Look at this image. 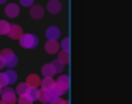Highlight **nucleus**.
<instances>
[{
  "label": "nucleus",
  "instance_id": "obj_1",
  "mask_svg": "<svg viewBox=\"0 0 132 104\" xmlns=\"http://www.w3.org/2000/svg\"><path fill=\"white\" fill-rule=\"evenodd\" d=\"M0 56H2V58H3V61H4V66H7L9 69H13V67L17 64V57H16V54L12 51V50L3 49Z\"/></svg>",
  "mask_w": 132,
  "mask_h": 104
},
{
  "label": "nucleus",
  "instance_id": "obj_2",
  "mask_svg": "<svg viewBox=\"0 0 132 104\" xmlns=\"http://www.w3.org/2000/svg\"><path fill=\"white\" fill-rule=\"evenodd\" d=\"M54 88L58 91V94L67 93L70 88V77L68 76H60L58 80L55 81V84H54Z\"/></svg>",
  "mask_w": 132,
  "mask_h": 104
},
{
  "label": "nucleus",
  "instance_id": "obj_3",
  "mask_svg": "<svg viewBox=\"0 0 132 104\" xmlns=\"http://www.w3.org/2000/svg\"><path fill=\"white\" fill-rule=\"evenodd\" d=\"M19 40H20L21 47H24V49H34L38 44V39L34 34H23Z\"/></svg>",
  "mask_w": 132,
  "mask_h": 104
},
{
  "label": "nucleus",
  "instance_id": "obj_4",
  "mask_svg": "<svg viewBox=\"0 0 132 104\" xmlns=\"http://www.w3.org/2000/svg\"><path fill=\"white\" fill-rule=\"evenodd\" d=\"M2 101L4 104H14L16 103V91L10 87H4L2 90Z\"/></svg>",
  "mask_w": 132,
  "mask_h": 104
},
{
  "label": "nucleus",
  "instance_id": "obj_5",
  "mask_svg": "<svg viewBox=\"0 0 132 104\" xmlns=\"http://www.w3.org/2000/svg\"><path fill=\"white\" fill-rule=\"evenodd\" d=\"M21 36H23L21 27L17 26V24H12V26H10V30H9V37L13 39V40H16V39H20Z\"/></svg>",
  "mask_w": 132,
  "mask_h": 104
},
{
  "label": "nucleus",
  "instance_id": "obj_6",
  "mask_svg": "<svg viewBox=\"0 0 132 104\" xmlns=\"http://www.w3.org/2000/svg\"><path fill=\"white\" fill-rule=\"evenodd\" d=\"M46 36L48 40H55L57 41V39L60 37V30H58V27L55 26H50L48 29L46 30Z\"/></svg>",
  "mask_w": 132,
  "mask_h": 104
},
{
  "label": "nucleus",
  "instance_id": "obj_7",
  "mask_svg": "<svg viewBox=\"0 0 132 104\" xmlns=\"http://www.w3.org/2000/svg\"><path fill=\"white\" fill-rule=\"evenodd\" d=\"M46 90V88H44ZM58 91L54 88V87H51V88H47L46 90V103H53V101H55L58 98Z\"/></svg>",
  "mask_w": 132,
  "mask_h": 104
},
{
  "label": "nucleus",
  "instance_id": "obj_8",
  "mask_svg": "<svg viewBox=\"0 0 132 104\" xmlns=\"http://www.w3.org/2000/svg\"><path fill=\"white\" fill-rule=\"evenodd\" d=\"M44 47H46V51H47V53H50V54H55V53H58L60 44H58L55 40H48Z\"/></svg>",
  "mask_w": 132,
  "mask_h": 104
},
{
  "label": "nucleus",
  "instance_id": "obj_9",
  "mask_svg": "<svg viewBox=\"0 0 132 104\" xmlns=\"http://www.w3.org/2000/svg\"><path fill=\"white\" fill-rule=\"evenodd\" d=\"M47 10H48L50 13H53V14H57L61 10V3L58 0H51V2H48V4H47Z\"/></svg>",
  "mask_w": 132,
  "mask_h": 104
},
{
  "label": "nucleus",
  "instance_id": "obj_10",
  "mask_svg": "<svg viewBox=\"0 0 132 104\" xmlns=\"http://www.w3.org/2000/svg\"><path fill=\"white\" fill-rule=\"evenodd\" d=\"M43 14H44V9L41 6H38V4L31 6V9H30V16H31L33 19H41Z\"/></svg>",
  "mask_w": 132,
  "mask_h": 104
},
{
  "label": "nucleus",
  "instance_id": "obj_11",
  "mask_svg": "<svg viewBox=\"0 0 132 104\" xmlns=\"http://www.w3.org/2000/svg\"><path fill=\"white\" fill-rule=\"evenodd\" d=\"M26 83L29 84V87H34V88H37V86L41 84V80H40V77H38L37 74H30L29 77H27Z\"/></svg>",
  "mask_w": 132,
  "mask_h": 104
},
{
  "label": "nucleus",
  "instance_id": "obj_12",
  "mask_svg": "<svg viewBox=\"0 0 132 104\" xmlns=\"http://www.w3.org/2000/svg\"><path fill=\"white\" fill-rule=\"evenodd\" d=\"M41 73H43L44 77H53L57 71H55V69L53 67V64L50 63V64H44V66L41 67Z\"/></svg>",
  "mask_w": 132,
  "mask_h": 104
},
{
  "label": "nucleus",
  "instance_id": "obj_13",
  "mask_svg": "<svg viewBox=\"0 0 132 104\" xmlns=\"http://www.w3.org/2000/svg\"><path fill=\"white\" fill-rule=\"evenodd\" d=\"M19 12H20V10H19V6L17 4H7L6 6V10H4V13H6L7 16H9V17H16V16L19 14Z\"/></svg>",
  "mask_w": 132,
  "mask_h": 104
},
{
  "label": "nucleus",
  "instance_id": "obj_14",
  "mask_svg": "<svg viewBox=\"0 0 132 104\" xmlns=\"http://www.w3.org/2000/svg\"><path fill=\"white\" fill-rule=\"evenodd\" d=\"M24 95L27 98H30L31 101H36V100H38V90L34 88V87H29V90H27V93Z\"/></svg>",
  "mask_w": 132,
  "mask_h": 104
},
{
  "label": "nucleus",
  "instance_id": "obj_15",
  "mask_svg": "<svg viewBox=\"0 0 132 104\" xmlns=\"http://www.w3.org/2000/svg\"><path fill=\"white\" fill-rule=\"evenodd\" d=\"M55 81L53 80V77H44V80H41V87L43 88H51V87H54Z\"/></svg>",
  "mask_w": 132,
  "mask_h": 104
},
{
  "label": "nucleus",
  "instance_id": "obj_16",
  "mask_svg": "<svg viewBox=\"0 0 132 104\" xmlns=\"http://www.w3.org/2000/svg\"><path fill=\"white\" fill-rule=\"evenodd\" d=\"M10 26L6 20H0V34H9V30H10Z\"/></svg>",
  "mask_w": 132,
  "mask_h": 104
},
{
  "label": "nucleus",
  "instance_id": "obj_17",
  "mask_svg": "<svg viewBox=\"0 0 132 104\" xmlns=\"http://www.w3.org/2000/svg\"><path fill=\"white\" fill-rule=\"evenodd\" d=\"M58 60L61 61L63 64H67L70 63V51H60V54H58Z\"/></svg>",
  "mask_w": 132,
  "mask_h": 104
},
{
  "label": "nucleus",
  "instance_id": "obj_18",
  "mask_svg": "<svg viewBox=\"0 0 132 104\" xmlns=\"http://www.w3.org/2000/svg\"><path fill=\"white\" fill-rule=\"evenodd\" d=\"M27 90H29V84L27 83H21L17 86V88H16V93H19L20 95H24L27 93Z\"/></svg>",
  "mask_w": 132,
  "mask_h": 104
},
{
  "label": "nucleus",
  "instance_id": "obj_19",
  "mask_svg": "<svg viewBox=\"0 0 132 104\" xmlns=\"http://www.w3.org/2000/svg\"><path fill=\"white\" fill-rule=\"evenodd\" d=\"M9 84L10 83H9V78H7L6 73H0V87L4 88V87H7Z\"/></svg>",
  "mask_w": 132,
  "mask_h": 104
},
{
  "label": "nucleus",
  "instance_id": "obj_20",
  "mask_svg": "<svg viewBox=\"0 0 132 104\" xmlns=\"http://www.w3.org/2000/svg\"><path fill=\"white\" fill-rule=\"evenodd\" d=\"M51 64H53V67L55 69V71H57V73H61V71L64 70V64L61 63V61L58 60V58H57V60H54Z\"/></svg>",
  "mask_w": 132,
  "mask_h": 104
},
{
  "label": "nucleus",
  "instance_id": "obj_21",
  "mask_svg": "<svg viewBox=\"0 0 132 104\" xmlns=\"http://www.w3.org/2000/svg\"><path fill=\"white\" fill-rule=\"evenodd\" d=\"M6 76H7V78H9V83H14V81L17 80V74H16L13 70H7Z\"/></svg>",
  "mask_w": 132,
  "mask_h": 104
},
{
  "label": "nucleus",
  "instance_id": "obj_22",
  "mask_svg": "<svg viewBox=\"0 0 132 104\" xmlns=\"http://www.w3.org/2000/svg\"><path fill=\"white\" fill-rule=\"evenodd\" d=\"M61 49L64 50V51H70V37H65L63 41H61Z\"/></svg>",
  "mask_w": 132,
  "mask_h": 104
},
{
  "label": "nucleus",
  "instance_id": "obj_23",
  "mask_svg": "<svg viewBox=\"0 0 132 104\" xmlns=\"http://www.w3.org/2000/svg\"><path fill=\"white\" fill-rule=\"evenodd\" d=\"M33 101L30 100V98H27L26 95H20L19 97V104H31Z\"/></svg>",
  "mask_w": 132,
  "mask_h": 104
},
{
  "label": "nucleus",
  "instance_id": "obj_24",
  "mask_svg": "<svg viewBox=\"0 0 132 104\" xmlns=\"http://www.w3.org/2000/svg\"><path fill=\"white\" fill-rule=\"evenodd\" d=\"M33 2H34V0H20V3L23 4L24 7H30V6H33Z\"/></svg>",
  "mask_w": 132,
  "mask_h": 104
},
{
  "label": "nucleus",
  "instance_id": "obj_25",
  "mask_svg": "<svg viewBox=\"0 0 132 104\" xmlns=\"http://www.w3.org/2000/svg\"><path fill=\"white\" fill-rule=\"evenodd\" d=\"M67 103V100H61V98H57L55 101H53L51 104H65Z\"/></svg>",
  "mask_w": 132,
  "mask_h": 104
},
{
  "label": "nucleus",
  "instance_id": "obj_26",
  "mask_svg": "<svg viewBox=\"0 0 132 104\" xmlns=\"http://www.w3.org/2000/svg\"><path fill=\"white\" fill-rule=\"evenodd\" d=\"M3 67H4V61L2 58V56H0V70H3Z\"/></svg>",
  "mask_w": 132,
  "mask_h": 104
},
{
  "label": "nucleus",
  "instance_id": "obj_27",
  "mask_svg": "<svg viewBox=\"0 0 132 104\" xmlns=\"http://www.w3.org/2000/svg\"><path fill=\"white\" fill-rule=\"evenodd\" d=\"M3 3H6V0H0V4H3Z\"/></svg>",
  "mask_w": 132,
  "mask_h": 104
},
{
  "label": "nucleus",
  "instance_id": "obj_28",
  "mask_svg": "<svg viewBox=\"0 0 132 104\" xmlns=\"http://www.w3.org/2000/svg\"><path fill=\"white\" fill-rule=\"evenodd\" d=\"M2 90H3V88H2V87H0V94H2Z\"/></svg>",
  "mask_w": 132,
  "mask_h": 104
},
{
  "label": "nucleus",
  "instance_id": "obj_29",
  "mask_svg": "<svg viewBox=\"0 0 132 104\" xmlns=\"http://www.w3.org/2000/svg\"><path fill=\"white\" fill-rule=\"evenodd\" d=\"M0 104H4V103H3V101H2V100H0Z\"/></svg>",
  "mask_w": 132,
  "mask_h": 104
},
{
  "label": "nucleus",
  "instance_id": "obj_30",
  "mask_svg": "<svg viewBox=\"0 0 132 104\" xmlns=\"http://www.w3.org/2000/svg\"><path fill=\"white\" fill-rule=\"evenodd\" d=\"M43 104H51V103H43Z\"/></svg>",
  "mask_w": 132,
  "mask_h": 104
},
{
  "label": "nucleus",
  "instance_id": "obj_31",
  "mask_svg": "<svg viewBox=\"0 0 132 104\" xmlns=\"http://www.w3.org/2000/svg\"><path fill=\"white\" fill-rule=\"evenodd\" d=\"M65 104H70V101H67V103H65Z\"/></svg>",
  "mask_w": 132,
  "mask_h": 104
}]
</instances>
